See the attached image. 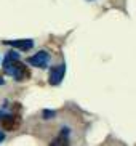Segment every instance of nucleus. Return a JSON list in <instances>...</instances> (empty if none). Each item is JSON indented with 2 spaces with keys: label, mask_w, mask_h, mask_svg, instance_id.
<instances>
[{
  "label": "nucleus",
  "mask_w": 136,
  "mask_h": 146,
  "mask_svg": "<svg viewBox=\"0 0 136 146\" xmlns=\"http://www.w3.org/2000/svg\"><path fill=\"white\" fill-rule=\"evenodd\" d=\"M3 71H5V74H8L10 77H13L15 80H24V79H29V76H30L27 68L19 60L3 63Z\"/></svg>",
  "instance_id": "nucleus-1"
},
{
  "label": "nucleus",
  "mask_w": 136,
  "mask_h": 146,
  "mask_svg": "<svg viewBox=\"0 0 136 146\" xmlns=\"http://www.w3.org/2000/svg\"><path fill=\"white\" fill-rule=\"evenodd\" d=\"M27 63L35 68H40V69H45L50 63V53L45 52V50H40L37 52L35 55H32L30 58H27Z\"/></svg>",
  "instance_id": "nucleus-2"
},
{
  "label": "nucleus",
  "mask_w": 136,
  "mask_h": 146,
  "mask_svg": "<svg viewBox=\"0 0 136 146\" xmlns=\"http://www.w3.org/2000/svg\"><path fill=\"white\" fill-rule=\"evenodd\" d=\"M64 76H66V64H59L50 69V76H48V82L50 85H59L63 82Z\"/></svg>",
  "instance_id": "nucleus-3"
},
{
  "label": "nucleus",
  "mask_w": 136,
  "mask_h": 146,
  "mask_svg": "<svg viewBox=\"0 0 136 146\" xmlns=\"http://www.w3.org/2000/svg\"><path fill=\"white\" fill-rule=\"evenodd\" d=\"M5 45H10L13 48H18V50H22V52H27L34 47V40L30 39H21V40H3Z\"/></svg>",
  "instance_id": "nucleus-4"
},
{
  "label": "nucleus",
  "mask_w": 136,
  "mask_h": 146,
  "mask_svg": "<svg viewBox=\"0 0 136 146\" xmlns=\"http://www.w3.org/2000/svg\"><path fill=\"white\" fill-rule=\"evenodd\" d=\"M15 60H19V55H18L16 52H13V50H10L7 55H5V60L3 63H7V61H15Z\"/></svg>",
  "instance_id": "nucleus-5"
},
{
  "label": "nucleus",
  "mask_w": 136,
  "mask_h": 146,
  "mask_svg": "<svg viewBox=\"0 0 136 146\" xmlns=\"http://www.w3.org/2000/svg\"><path fill=\"white\" fill-rule=\"evenodd\" d=\"M43 116H45V117H50V116H55V112H51V111H45V112H43Z\"/></svg>",
  "instance_id": "nucleus-6"
},
{
  "label": "nucleus",
  "mask_w": 136,
  "mask_h": 146,
  "mask_svg": "<svg viewBox=\"0 0 136 146\" xmlns=\"http://www.w3.org/2000/svg\"><path fill=\"white\" fill-rule=\"evenodd\" d=\"M3 140H5V133H3V132H0V143L3 141Z\"/></svg>",
  "instance_id": "nucleus-7"
}]
</instances>
